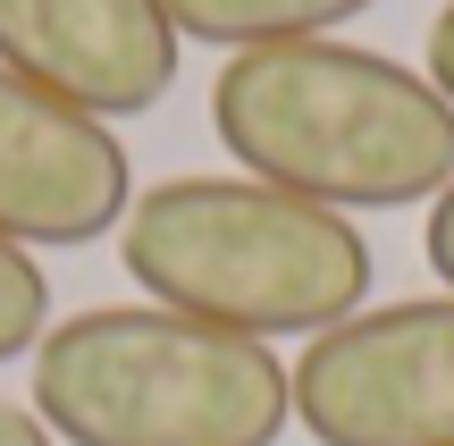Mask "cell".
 <instances>
[{
  "mask_svg": "<svg viewBox=\"0 0 454 446\" xmlns=\"http://www.w3.org/2000/svg\"><path fill=\"white\" fill-rule=\"evenodd\" d=\"M211 127L244 177L320 211H404L454 185V101L387 51H236L211 84Z\"/></svg>",
  "mask_w": 454,
  "mask_h": 446,
  "instance_id": "cell-1",
  "label": "cell"
},
{
  "mask_svg": "<svg viewBox=\"0 0 454 446\" xmlns=\"http://www.w3.org/2000/svg\"><path fill=\"white\" fill-rule=\"evenodd\" d=\"M118 262L160 312L236 337H328L371 295V245L345 211L261 177H168L135 194Z\"/></svg>",
  "mask_w": 454,
  "mask_h": 446,
  "instance_id": "cell-2",
  "label": "cell"
},
{
  "mask_svg": "<svg viewBox=\"0 0 454 446\" xmlns=\"http://www.w3.org/2000/svg\"><path fill=\"white\" fill-rule=\"evenodd\" d=\"M34 421L59 446H278L294 379L261 337L93 303L34 346Z\"/></svg>",
  "mask_w": 454,
  "mask_h": 446,
  "instance_id": "cell-3",
  "label": "cell"
},
{
  "mask_svg": "<svg viewBox=\"0 0 454 446\" xmlns=\"http://www.w3.org/2000/svg\"><path fill=\"white\" fill-rule=\"evenodd\" d=\"M286 379L320 446H454V295L337 320Z\"/></svg>",
  "mask_w": 454,
  "mask_h": 446,
  "instance_id": "cell-4",
  "label": "cell"
},
{
  "mask_svg": "<svg viewBox=\"0 0 454 446\" xmlns=\"http://www.w3.org/2000/svg\"><path fill=\"white\" fill-rule=\"evenodd\" d=\"M135 168L93 110L0 67V236L9 245H93L127 228Z\"/></svg>",
  "mask_w": 454,
  "mask_h": 446,
  "instance_id": "cell-5",
  "label": "cell"
},
{
  "mask_svg": "<svg viewBox=\"0 0 454 446\" xmlns=\"http://www.w3.org/2000/svg\"><path fill=\"white\" fill-rule=\"evenodd\" d=\"M185 34L160 0H0V67L110 118H144L168 101Z\"/></svg>",
  "mask_w": 454,
  "mask_h": 446,
  "instance_id": "cell-6",
  "label": "cell"
},
{
  "mask_svg": "<svg viewBox=\"0 0 454 446\" xmlns=\"http://www.w3.org/2000/svg\"><path fill=\"white\" fill-rule=\"evenodd\" d=\"M185 43L270 51V43H328V26L362 17L371 0H160Z\"/></svg>",
  "mask_w": 454,
  "mask_h": 446,
  "instance_id": "cell-7",
  "label": "cell"
},
{
  "mask_svg": "<svg viewBox=\"0 0 454 446\" xmlns=\"http://www.w3.org/2000/svg\"><path fill=\"white\" fill-rule=\"evenodd\" d=\"M51 337V278L26 245L0 236V363H26Z\"/></svg>",
  "mask_w": 454,
  "mask_h": 446,
  "instance_id": "cell-8",
  "label": "cell"
},
{
  "mask_svg": "<svg viewBox=\"0 0 454 446\" xmlns=\"http://www.w3.org/2000/svg\"><path fill=\"white\" fill-rule=\"evenodd\" d=\"M421 253H429V270H438L446 295H454V185L429 202V236H421Z\"/></svg>",
  "mask_w": 454,
  "mask_h": 446,
  "instance_id": "cell-9",
  "label": "cell"
},
{
  "mask_svg": "<svg viewBox=\"0 0 454 446\" xmlns=\"http://www.w3.org/2000/svg\"><path fill=\"white\" fill-rule=\"evenodd\" d=\"M429 84H438V93L454 101V0L438 17H429Z\"/></svg>",
  "mask_w": 454,
  "mask_h": 446,
  "instance_id": "cell-10",
  "label": "cell"
},
{
  "mask_svg": "<svg viewBox=\"0 0 454 446\" xmlns=\"http://www.w3.org/2000/svg\"><path fill=\"white\" fill-rule=\"evenodd\" d=\"M0 446H59V438L34 421V404H9V396H0Z\"/></svg>",
  "mask_w": 454,
  "mask_h": 446,
  "instance_id": "cell-11",
  "label": "cell"
}]
</instances>
